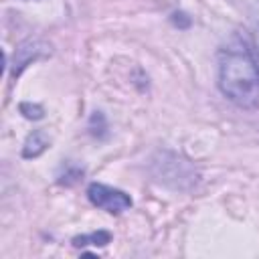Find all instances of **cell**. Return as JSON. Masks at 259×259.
<instances>
[{
    "label": "cell",
    "mask_w": 259,
    "mask_h": 259,
    "mask_svg": "<svg viewBox=\"0 0 259 259\" xmlns=\"http://www.w3.org/2000/svg\"><path fill=\"white\" fill-rule=\"evenodd\" d=\"M219 89L243 109L259 107V61L239 32L231 34L219 51Z\"/></svg>",
    "instance_id": "1"
},
{
    "label": "cell",
    "mask_w": 259,
    "mask_h": 259,
    "mask_svg": "<svg viewBox=\"0 0 259 259\" xmlns=\"http://www.w3.org/2000/svg\"><path fill=\"white\" fill-rule=\"evenodd\" d=\"M87 198L91 200V204H95L97 208L109 212V214H119L123 210H127L132 206V198L130 194H125L119 188L101 184V182H93L87 188Z\"/></svg>",
    "instance_id": "2"
},
{
    "label": "cell",
    "mask_w": 259,
    "mask_h": 259,
    "mask_svg": "<svg viewBox=\"0 0 259 259\" xmlns=\"http://www.w3.org/2000/svg\"><path fill=\"white\" fill-rule=\"evenodd\" d=\"M49 53V47L45 45V42H40V40H32V38H28V40H24V42H20L18 47H16V53H14V63H12V75H16L18 77V73L26 67V65H30L32 61H36V59H40V57H45Z\"/></svg>",
    "instance_id": "3"
},
{
    "label": "cell",
    "mask_w": 259,
    "mask_h": 259,
    "mask_svg": "<svg viewBox=\"0 0 259 259\" xmlns=\"http://www.w3.org/2000/svg\"><path fill=\"white\" fill-rule=\"evenodd\" d=\"M47 148H49V138H47V134L40 132V130H36V132H32V134L26 138L24 148H22V156H24V158H36V156H40Z\"/></svg>",
    "instance_id": "4"
},
{
    "label": "cell",
    "mask_w": 259,
    "mask_h": 259,
    "mask_svg": "<svg viewBox=\"0 0 259 259\" xmlns=\"http://www.w3.org/2000/svg\"><path fill=\"white\" fill-rule=\"evenodd\" d=\"M109 241H111V235L107 231H97V233L75 237L73 239V245L75 247H87V245H91V247H105Z\"/></svg>",
    "instance_id": "5"
},
{
    "label": "cell",
    "mask_w": 259,
    "mask_h": 259,
    "mask_svg": "<svg viewBox=\"0 0 259 259\" xmlns=\"http://www.w3.org/2000/svg\"><path fill=\"white\" fill-rule=\"evenodd\" d=\"M20 111H22L28 119H40V117H42V107H38V105L22 103V105H20Z\"/></svg>",
    "instance_id": "6"
},
{
    "label": "cell",
    "mask_w": 259,
    "mask_h": 259,
    "mask_svg": "<svg viewBox=\"0 0 259 259\" xmlns=\"http://www.w3.org/2000/svg\"><path fill=\"white\" fill-rule=\"evenodd\" d=\"M253 28H255V36H257V47H259V12L253 14Z\"/></svg>",
    "instance_id": "7"
}]
</instances>
